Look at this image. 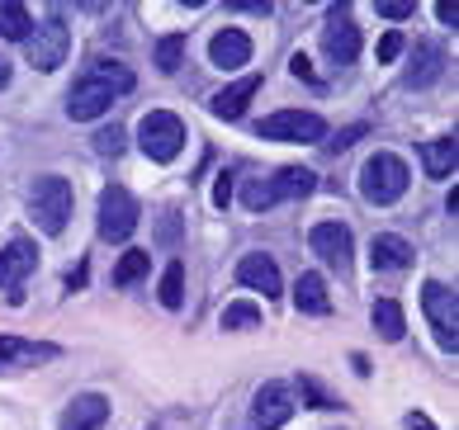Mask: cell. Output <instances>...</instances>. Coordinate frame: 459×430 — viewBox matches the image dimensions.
I'll return each instance as SVG.
<instances>
[{
  "mask_svg": "<svg viewBox=\"0 0 459 430\" xmlns=\"http://www.w3.org/2000/svg\"><path fill=\"white\" fill-rule=\"evenodd\" d=\"M105 421H109V398L105 392H81V398L66 402L57 430H105Z\"/></svg>",
  "mask_w": 459,
  "mask_h": 430,
  "instance_id": "9a60e30c",
  "label": "cell"
},
{
  "mask_svg": "<svg viewBox=\"0 0 459 430\" xmlns=\"http://www.w3.org/2000/svg\"><path fill=\"white\" fill-rule=\"evenodd\" d=\"M421 161H427V170L436 180H446L455 161H459V147H455V137H431V142H421Z\"/></svg>",
  "mask_w": 459,
  "mask_h": 430,
  "instance_id": "603a6c76",
  "label": "cell"
},
{
  "mask_svg": "<svg viewBox=\"0 0 459 430\" xmlns=\"http://www.w3.org/2000/svg\"><path fill=\"white\" fill-rule=\"evenodd\" d=\"M365 133H369L365 124H355V128H342V133H336V137H332V142H322V147H327V151H351V147H355V142H360V137H365Z\"/></svg>",
  "mask_w": 459,
  "mask_h": 430,
  "instance_id": "d6a6232c",
  "label": "cell"
},
{
  "mask_svg": "<svg viewBox=\"0 0 459 430\" xmlns=\"http://www.w3.org/2000/svg\"><path fill=\"white\" fill-rule=\"evenodd\" d=\"M180 303H185V265L176 261L161 274V307H180Z\"/></svg>",
  "mask_w": 459,
  "mask_h": 430,
  "instance_id": "f546056e",
  "label": "cell"
},
{
  "mask_svg": "<svg viewBox=\"0 0 459 430\" xmlns=\"http://www.w3.org/2000/svg\"><path fill=\"white\" fill-rule=\"evenodd\" d=\"M33 270H39V251H33L29 236H14V242L0 251V288H20Z\"/></svg>",
  "mask_w": 459,
  "mask_h": 430,
  "instance_id": "2e32d148",
  "label": "cell"
},
{
  "mask_svg": "<svg viewBox=\"0 0 459 430\" xmlns=\"http://www.w3.org/2000/svg\"><path fill=\"white\" fill-rule=\"evenodd\" d=\"M294 307L299 313H308V317H327L332 313V294H327V280L322 274H299V284H294Z\"/></svg>",
  "mask_w": 459,
  "mask_h": 430,
  "instance_id": "44dd1931",
  "label": "cell"
},
{
  "mask_svg": "<svg viewBox=\"0 0 459 430\" xmlns=\"http://www.w3.org/2000/svg\"><path fill=\"white\" fill-rule=\"evenodd\" d=\"M237 280H242L247 288H256L261 298H280L284 294V280H280V265L270 261L265 251H251L237 261Z\"/></svg>",
  "mask_w": 459,
  "mask_h": 430,
  "instance_id": "4fadbf2b",
  "label": "cell"
},
{
  "mask_svg": "<svg viewBox=\"0 0 459 430\" xmlns=\"http://www.w3.org/2000/svg\"><path fill=\"white\" fill-rule=\"evenodd\" d=\"M407 47V39L394 29V33H384V43H379V62H398V53Z\"/></svg>",
  "mask_w": 459,
  "mask_h": 430,
  "instance_id": "836d02e7",
  "label": "cell"
},
{
  "mask_svg": "<svg viewBox=\"0 0 459 430\" xmlns=\"http://www.w3.org/2000/svg\"><path fill=\"white\" fill-rule=\"evenodd\" d=\"M384 14V20H412V5H398V0H384V5H374Z\"/></svg>",
  "mask_w": 459,
  "mask_h": 430,
  "instance_id": "e575fe53",
  "label": "cell"
},
{
  "mask_svg": "<svg viewBox=\"0 0 459 430\" xmlns=\"http://www.w3.org/2000/svg\"><path fill=\"white\" fill-rule=\"evenodd\" d=\"M62 350L48 340H20V336H0V369H29V365H48Z\"/></svg>",
  "mask_w": 459,
  "mask_h": 430,
  "instance_id": "e0dca14e",
  "label": "cell"
},
{
  "mask_svg": "<svg viewBox=\"0 0 459 430\" xmlns=\"http://www.w3.org/2000/svg\"><path fill=\"white\" fill-rule=\"evenodd\" d=\"M407 161L394 157V151H374V157L360 166V199L374 203V209H388V203H398L407 194Z\"/></svg>",
  "mask_w": 459,
  "mask_h": 430,
  "instance_id": "7a4b0ae2",
  "label": "cell"
},
{
  "mask_svg": "<svg viewBox=\"0 0 459 430\" xmlns=\"http://www.w3.org/2000/svg\"><path fill=\"white\" fill-rule=\"evenodd\" d=\"M322 53L336 66H351L360 57V29L351 20V5H332L327 10V29H322Z\"/></svg>",
  "mask_w": 459,
  "mask_h": 430,
  "instance_id": "30bf717a",
  "label": "cell"
},
{
  "mask_svg": "<svg viewBox=\"0 0 459 430\" xmlns=\"http://www.w3.org/2000/svg\"><path fill=\"white\" fill-rule=\"evenodd\" d=\"M138 218H143V209L124 185H109L105 194H100V222L95 228L105 242H128V236L138 232Z\"/></svg>",
  "mask_w": 459,
  "mask_h": 430,
  "instance_id": "ba28073f",
  "label": "cell"
},
{
  "mask_svg": "<svg viewBox=\"0 0 459 430\" xmlns=\"http://www.w3.org/2000/svg\"><path fill=\"white\" fill-rule=\"evenodd\" d=\"M256 90H261V76L251 72V76H242V81H232V85H223L213 99H209V109L218 114V118H242L247 114V105L256 99Z\"/></svg>",
  "mask_w": 459,
  "mask_h": 430,
  "instance_id": "d6986e66",
  "label": "cell"
},
{
  "mask_svg": "<svg viewBox=\"0 0 459 430\" xmlns=\"http://www.w3.org/2000/svg\"><path fill=\"white\" fill-rule=\"evenodd\" d=\"M147 265H152L147 251H124V255H118V265H114V284H118V288L138 284L143 274H147Z\"/></svg>",
  "mask_w": 459,
  "mask_h": 430,
  "instance_id": "484cf974",
  "label": "cell"
},
{
  "mask_svg": "<svg viewBox=\"0 0 459 430\" xmlns=\"http://www.w3.org/2000/svg\"><path fill=\"white\" fill-rule=\"evenodd\" d=\"M308 246H313V255H317V261H322V265H332L336 274H346V270H351L355 236H351V228H346V222H336V218L317 222V228L308 232Z\"/></svg>",
  "mask_w": 459,
  "mask_h": 430,
  "instance_id": "9c48e42d",
  "label": "cell"
},
{
  "mask_svg": "<svg viewBox=\"0 0 459 430\" xmlns=\"http://www.w3.org/2000/svg\"><path fill=\"white\" fill-rule=\"evenodd\" d=\"M152 57H157V66H161L166 76H176L180 66H185V33H166V39L157 43V53H152Z\"/></svg>",
  "mask_w": 459,
  "mask_h": 430,
  "instance_id": "4316f807",
  "label": "cell"
},
{
  "mask_svg": "<svg viewBox=\"0 0 459 430\" xmlns=\"http://www.w3.org/2000/svg\"><path fill=\"white\" fill-rule=\"evenodd\" d=\"M29 29H33V20H29V10L20 5V0H0V39L24 43Z\"/></svg>",
  "mask_w": 459,
  "mask_h": 430,
  "instance_id": "cb8c5ba5",
  "label": "cell"
},
{
  "mask_svg": "<svg viewBox=\"0 0 459 430\" xmlns=\"http://www.w3.org/2000/svg\"><path fill=\"white\" fill-rule=\"evenodd\" d=\"M228 199H232V176L223 170V176H218V185H213V203H218V209H228Z\"/></svg>",
  "mask_w": 459,
  "mask_h": 430,
  "instance_id": "d590c367",
  "label": "cell"
},
{
  "mask_svg": "<svg viewBox=\"0 0 459 430\" xmlns=\"http://www.w3.org/2000/svg\"><path fill=\"white\" fill-rule=\"evenodd\" d=\"M369 322H374V331H379V340H388V346H398L403 331H407V322H403V303H398V298H374Z\"/></svg>",
  "mask_w": 459,
  "mask_h": 430,
  "instance_id": "7402d4cb",
  "label": "cell"
},
{
  "mask_svg": "<svg viewBox=\"0 0 459 430\" xmlns=\"http://www.w3.org/2000/svg\"><path fill=\"white\" fill-rule=\"evenodd\" d=\"M436 20L455 29V24H459V10H455V5H436Z\"/></svg>",
  "mask_w": 459,
  "mask_h": 430,
  "instance_id": "74e56055",
  "label": "cell"
},
{
  "mask_svg": "<svg viewBox=\"0 0 459 430\" xmlns=\"http://www.w3.org/2000/svg\"><path fill=\"white\" fill-rule=\"evenodd\" d=\"M5 85H10V62L0 57V90H5Z\"/></svg>",
  "mask_w": 459,
  "mask_h": 430,
  "instance_id": "60d3db41",
  "label": "cell"
},
{
  "mask_svg": "<svg viewBox=\"0 0 459 430\" xmlns=\"http://www.w3.org/2000/svg\"><path fill=\"white\" fill-rule=\"evenodd\" d=\"M76 209V194H72V180L62 176H39L29 185V218L43 236H62L66 222H72Z\"/></svg>",
  "mask_w": 459,
  "mask_h": 430,
  "instance_id": "6da1fadb",
  "label": "cell"
},
{
  "mask_svg": "<svg viewBox=\"0 0 459 430\" xmlns=\"http://www.w3.org/2000/svg\"><path fill=\"white\" fill-rule=\"evenodd\" d=\"M369 261H374V270L398 274V270L412 265V242H403L398 232H379V236L369 242Z\"/></svg>",
  "mask_w": 459,
  "mask_h": 430,
  "instance_id": "ffe728a7",
  "label": "cell"
},
{
  "mask_svg": "<svg viewBox=\"0 0 459 430\" xmlns=\"http://www.w3.org/2000/svg\"><path fill=\"white\" fill-rule=\"evenodd\" d=\"M209 62L223 66V72H237V66L251 62V39L242 29H218L213 43H209Z\"/></svg>",
  "mask_w": 459,
  "mask_h": 430,
  "instance_id": "ac0fdd59",
  "label": "cell"
},
{
  "mask_svg": "<svg viewBox=\"0 0 459 430\" xmlns=\"http://www.w3.org/2000/svg\"><path fill=\"white\" fill-rule=\"evenodd\" d=\"M446 66H450L446 47H440L436 39H421V43L412 47V66H407V85H412V90H427V85H436L440 76H446Z\"/></svg>",
  "mask_w": 459,
  "mask_h": 430,
  "instance_id": "5bb4252c",
  "label": "cell"
},
{
  "mask_svg": "<svg viewBox=\"0 0 459 430\" xmlns=\"http://www.w3.org/2000/svg\"><path fill=\"white\" fill-rule=\"evenodd\" d=\"M24 53H29V66H33V72H57V66L66 62V53H72V29L62 24L57 10H53V20H43V24L29 29Z\"/></svg>",
  "mask_w": 459,
  "mask_h": 430,
  "instance_id": "8992f818",
  "label": "cell"
},
{
  "mask_svg": "<svg viewBox=\"0 0 459 430\" xmlns=\"http://www.w3.org/2000/svg\"><path fill=\"white\" fill-rule=\"evenodd\" d=\"M180 228H185L180 209H161V218H157V246L161 251H176L180 246Z\"/></svg>",
  "mask_w": 459,
  "mask_h": 430,
  "instance_id": "f1b7e54d",
  "label": "cell"
},
{
  "mask_svg": "<svg viewBox=\"0 0 459 430\" xmlns=\"http://www.w3.org/2000/svg\"><path fill=\"white\" fill-rule=\"evenodd\" d=\"M91 76H95L100 85H109L114 95H128L133 85H138V76H133L124 62H105V57H100V62H91Z\"/></svg>",
  "mask_w": 459,
  "mask_h": 430,
  "instance_id": "d4e9b609",
  "label": "cell"
},
{
  "mask_svg": "<svg viewBox=\"0 0 459 430\" xmlns=\"http://www.w3.org/2000/svg\"><path fill=\"white\" fill-rule=\"evenodd\" d=\"M313 189H317V176H313V170L284 166V170H275L270 180H247V185H242V203H247L251 213H265V209H275V203H284V199L313 194Z\"/></svg>",
  "mask_w": 459,
  "mask_h": 430,
  "instance_id": "3957f363",
  "label": "cell"
},
{
  "mask_svg": "<svg viewBox=\"0 0 459 430\" xmlns=\"http://www.w3.org/2000/svg\"><path fill=\"white\" fill-rule=\"evenodd\" d=\"M299 392H303V398H308V407H317V411H327V407H342V402L332 398V392H322V383H317L313 374H299Z\"/></svg>",
  "mask_w": 459,
  "mask_h": 430,
  "instance_id": "4dcf8cb0",
  "label": "cell"
},
{
  "mask_svg": "<svg viewBox=\"0 0 459 430\" xmlns=\"http://www.w3.org/2000/svg\"><path fill=\"white\" fill-rule=\"evenodd\" d=\"M289 417H294V388L270 378V383L256 388L251 398V430H280Z\"/></svg>",
  "mask_w": 459,
  "mask_h": 430,
  "instance_id": "8fae6325",
  "label": "cell"
},
{
  "mask_svg": "<svg viewBox=\"0 0 459 430\" xmlns=\"http://www.w3.org/2000/svg\"><path fill=\"white\" fill-rule=\"evenodd\" d=\"M261 137L270 142H308V147H322L327 142V124H322V114L313 109H280V114H265L256 124Z\"/></svg>",
  "mask_w": 459,
  "mask_h": 430,
  "instance_id": "5b68a950",
  "label": "cell"
},
{
  "mask_svg": "<svg viewBox=\"0 0 459 430\" xmlns=\"http://www.w3.org/2000/svg\"><path fill=\"white\" fill-rule=\"evenodd\" d=\"M247 326H261V307L251 298H237L223 313V331H247Z\"/></svg>",
  "mask_w": 459,
  "mask_h": 430,
  "instance_id": "83f0119b",
  "label": "cell"
},
{
  "mask_svg": "<svg viewBox=\"0 0 459 430\" xmlns=\"http://www.w3.org/2000/svg\"><path fill=\"white\" fill-rule=\"evenodd\" d=\"M407 430H436V426L421 417V411H407Z\"/></svg>",
  "mask_w": 459,
  "mask_h": 430,
  "instance_id": "f35d334b",
  "label": "cell"
},
{
  "mask_svg": "<svg viewBox=\"0 0 459 430\" xmlns=\"http://www.w3.org/2000/svg\"><path fill=\"white\" fill-rule=\"evenodd\" d=\"M91 142H95V151H100V157H118V151H124V128H118V124H109V128H100V133L91 137Z\"/></svg>",
  "mask_w": 459,
  "mask_h": 430,
  "instance_id": "1f68e13d",
  "label": "cell"
},
{
  "mask_svg": "<svg viewBox=\"0 0 459 430\" xmlns=\"http://www.w3.org/2000/svg\"><path fill=\"white\" fill-rule=\"evenodd\" d=\"M421 313L431 317L440 350L455 355L459 350V294L450 284H440V280H427V284H421Z\"/></svg>",
  "mask_w": 459,
  "mask_h": 430,
  "instance_id": "52a82bcc",
  "label": "cell"
},
{
  "mask_svg": "<svg viewBox=\"0 0 459 430\" xmlns=\"http://www.w3.org/2000/svg\"><path fill=\"white\" fill-rule=\"evenodd\" d=\"M81 284H86V261L76 265V274H66V288H81Z\"/></svg>",
  "mask_w": 459,
  "mask_h": 430,
  "instance_id": "ab89813d",
  "label": "cell"
},
{
  "mask_svg": "<svg viewBox=\"0 0 459 430\" xmlns=\"http://www.w3.org/2000/svg\"><path fill=\"white\" fill-rule=\"evenodd\" d=\"M289 72H294V76H303V81H313V66H308V57H289Z\"/></svg>",
  "mask_w": 459,
  "mask_h": 430,
  "instance_id": "8d00e7d4",
  "label": "cell"
},
{
  "mask_svg": "<svg viewBox=\"0 0 459 430\" xmlns=\"http://www.w3.org/2000/svg\"><path fill=\"white\" fill-rule=\"evenodd\" d=\"M114 90L109 85H100L91 72L81 76L72 90H66V118H76V124H91V118H100V114H109V105H114Z\"/></svg>",
  "mask_w": 459,
  "mask_h": 430,
  "instance_id": "7c38bea8",
  "label": "cell"
},
{
  "mask_svg": "<svg viewBox=\"0 0 459 430\" xmlns=\"http://www.w3.org/2000/svg\"><path fill=\"white\" fill-rule=\"evenodd\" d=\"M138 147H143V157L147 161H176L180 157V147H185V118L171 114V109H152L143 114V124H138Z\"/></svg>",
  "mask_w": 459,
  "mask_h": 430,
  "instance_id": "277c9868",
  "label": "cell"
}]
</instances>
